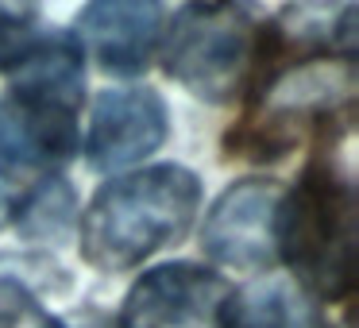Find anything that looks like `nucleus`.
Masks as SVG:
<instances>
[{
    "instance_id": "nucleus-1",
    "label": "nucleus",
    "mask_w": 359,
    "mask_h": 328,
    "mask_svg": "<svg viewBox=\"0 0 359 328\" xmlns=\"http://www.w3.org/2000/svg\"><path fill=\"white\" fill-rule=\"evenodd\" d=\"M201 209V182L178 163L147 166L101 186L81 212V255L97 271H132L178 243Z\"/></svg>"
},
{
    "instance_id": "nucleus-11",
    "label": "nucleus",
    "mask_w": 359,
    "mask_h": 328,
    "mask_svg": "<svg viewBox=\"0 0 359 328\" xmlns=\"http://www.w3.org/2000/svg\"><path fill=\"white\" fill-rule=\"evenodd\" d=\"M78 220V197L70 182L47 178L27 193L24 205H16V224L24 240L35 243H58Z\"/></svg>"
},
{
    "instance_id": "nucleus-3",
    "label": "nucleus",
    "mask_w": 359,
    "mask_h": 328,
    "mask_svg": "<svg viewBox=\"0 0 359 328\" xmlns=\"http://www.w3.org/2000/svg\"><path fill=\"white\" fill-rule=\"evenodd\" d=\"M166 74L194 97L224 104L240 93L255 66V32L248 8L236 4H186L166 32Z\"/></svg>"
},
{
    "instance_id": "nucleus-8",
    "label": "nucleus",
    "mask_w": 359,
    "mask_h": 328,
    "mask_svg": "<svg viewBox=\"0 0 359 328\" xmlns=\"http://www.w3.org/2000/svg\"><path fill=\"white\" fill-rule=\"evenodd\" d=\"M78 151L74 112L27 101V97H0V158L20 166H55Z\"/></svg>"
},
{
    "instance_id": "nucleus-12",
    "label": "nucleus",
    "mask_w": 359,
    "mask_h": 328,
    "mask_svg": "<svg viewBox=\"0 0 359 328\" xmlns=\"http://www.w3.org/2000/svg\"><path fill=\"white\" fill-rule=\"evenodd\" d=\"M43 35H47V24L35 8L0 4V74H16L24 58L39 47Z\"/></svg>"
},
{
    "instance_id": "nucleus-9",
    "label": "nucleus",
    "mask_w": 359,
    "mask_h": 328,
    "mask_svg": "<svg viewBox=\"0 0 359 328\" xmlns=\"http://www.w3.org/2000/svg\"><path fill=\"white\" fill-rule=\"evenodd\" d=\"M12 78H16V89H12L16 97L74 112L81 104V89H86V55H81L74 32L47 27L39 47L24 58V66Z\"/></svg>"
},
{
    "instance_id": "nucleus-15",
    "label": "nucleus",
    "mask_w": 359,
    "mask_h": 328,
    "mask_svg": "<svg viewBox=\"0 0 359 328\" xmlns=\"http://www.w3.org/2000/svg\"><path fill=\"white\" fill-rule=\"evenodd\" d=\"M89 328H120V324H101V320H97V324H89Z\"/></svg>"
},
{
    "instance_id": "nucleus-14",
    "label": "nucleus",
    "mask_w": 359,
    "mask_h": 328,
    "mask_svg": "<svg viewBox=\"0 0 359 328\" xmlns=\"http://www.w3.org/2000/svg\"><path fill=\"white\" fill-rule=\"evenodd\" d=\"M12 217H16V189H12V182L0 174V228L8 224Z\"/></svg>"
},
{
    "instance_id": "nucleus-4",
    "label": "nucleus",
    "mask_w": 359,
    "mask_h": 328,
    "mask_svg": "<svg viewBox=\"0 0 359 328\" xmlns=\"http://www.w3.org/2000/svg\"><path fill=\"white\" fill-rule=\"evenodd\" d=\"M282 189L274 182H236L205 212L201 243L205 255L232 271H266L278 259L274 228H278Z\"/></svg>"
},
{
    "instance_id": "nucleus-2",
    "label": "nucleus",
    "mask_w": 359,
    "mask_h": 328,
    "mask_svg": "<svg viewBox=\"0 0 359 328\" xmlns=\"http://www.w3.org/2000/svg\"><path fill=\"white\" fill-rule=\"evenodd\" d=\"M274 251L302 289L344 297L351 286V189L332 158L305 166L294 193H282Z\"/></svg>"
},
{
    "instance_id": "nucleus-10",
    "label": "nucleus",
    "mask_w": 359,
    "mask_h": 328,
    "mask_svg": "<svg viewBox=\"0 0 359 328\" xmlns=\"http://www.w3.org/2000/svg\"><path fill=\"white\" fill-rule=\"evenodd\" d=\"M212 328H325L309 294L290 278H255L228 289Z\"/></svg>"
},
{
    "instance_id": "nucleus-6",
    "label": "nucleus",
    "mask_w": 359,
    "mask_h": 328,
    "mask_svg": "<svg viewBox=\"0 0 359 328\" xmlns=\"http://www.w3.org/2000/svg\"><path fill=\"white\" fill-rule=\"evenodd\" d=\"M166 132H170V116L155 89H104L93 104L86 158L93 170H124L155 155Z\"/></svg>"
},
{
    "instance_id": "nucleus-13",
    "label": "nucleus",
    "mask_w": 359,
    "mask_h": 328,
    "mask_svg": "<svg viewBox=\"0 0 359 328\" xmlns=\"http://www.w3.org/2000/svg\"><path fill=\"white\" fill-rule=\"evenodd\" d=\"M39 305H35L27 282L12 278V274H0V328H24L39 320Z\"/></svg>"
},
{
    "instance_id": "nucleus-7",
    "label": "nucleus",
    "mask_w": 359,
    "mask_h": 328,
    "mask_svg": "<svg viewBox=\"0 0 359 328\" xmlns=\"http://www.w3.org/2000/svg\"><path fill=\"white\" fill-rule=\"evenodd\" d=\"M78 47L109 74H143L163 39V8L143 0H101L78 16Z\"/></svg>"
},
{
    "instance_id": "nucleus-5",
    "label": "nucleus",
    "mask_w": 359,
    "mask_h": 328,
    "mask_svg": "<svg viewBox=\"0 0 359 328\" xmlns=\"http://www.w3.org/2000/svg\"><path fill=\"white\" fill-rule=\"evenodd\" d=\"M228 286L194 263H166L147 271L124 297L120 328H212Z\"/></svg>"
}]
</instances>
